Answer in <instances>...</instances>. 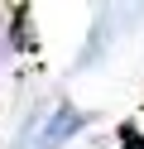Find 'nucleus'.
<instances>
[{
    "instance_id": "nucleus-2",
    "label": "nucleus",
    "mask_w": 144,
    "mask_h": 149,
    "mask_svg": "<svg viewBox=\"0 0 144 149\" xmlns=\"http://www.w3.org/2000/svg\"><path fill=\"white\" fill-rule=\"evenodd\" d=\"M120 144H125V149H144V135H139L134 125H120Z\"/></svg>"
},
{
    "instance_id": "nucleus-1",
    "label": "nucleus",
    "mask_w": 144,
    "mask_h": 149,
    "mask_svg": "<svg viewBox=\"0 0 144 149\" xmlns=\"http://www.w3.org/2000/svg\"><path fill=\"white\" fill-rule=\"evenodd\" d=\"M82 120H86V116H77V111H63L58 120H48V130H43V144H58V139H67L72 130H82Z\"/></svg>"
}]
</instances>
